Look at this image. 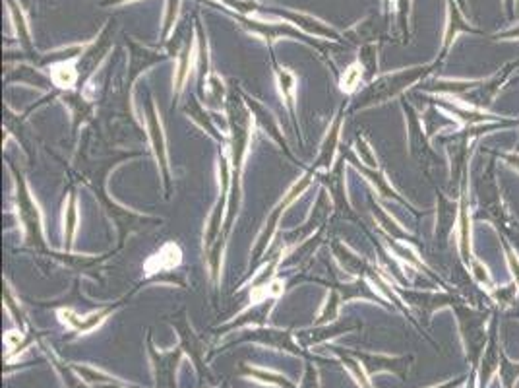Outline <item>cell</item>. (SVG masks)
Wrapping results in <instances>:
<instances>
[{
  "label": "cell",
  "mask_w": 519,
  "mask_h": 388,
  "mask_svg": "<svg viewBox=\"0 0 519 388\" xmlns=\"http://www.w3.org/2000/svg\"><path fill=\"white\" fill-rule=\"evenodd\" d=\"M229 121H231V194H229V213H227L225 231H223L225 237L231 231L233 222L241 206V173L244 157L248 154L252 126H254V115H252L251 107L237 96H233L229 103Z\"/></svg>",
  "instance_id": "cell-1"
},
{
  "label": "cell",
  "mask_w": 519,
  "mask_h": 388,
  "mask_svg": "<svg viewBox=\"0 0 519 388\" xmlns=\"http://www.w3.org/2000/svg\"><path fill=\"white\" fill-rule=\"evenodd\" d=\"M314 173H316L314 169H308V173L304 175V177H300L297 183L293 184L287 193L283 194V198L279 200V204L273 208V212H271V215H269L266 227H264L262 233H260L258 241H256V247H254V252H252V262H258L260 258L264 256V252L268 251V245L271 242V239H273L275 231H277V225H279V220H281V215H283L289 206L295 202L298 196H300V194L304 193L308 186H310V181H312Z\"/></svg>",
  "instance_id": "cell-2"
},
{
  "label": "cell",
  "mask_w": 519,
  "mask_h": 388,
  "mask_svg": "<svg viewBox=\"0 0 519 388\" xmlns=\"http://www.w3.org/2000/svg\"><path fill=\"white\" fill-rule=\"evenodd\" d=\"M16 175V202H18L19 222L24 225L26 231V242L33 247H43V222H41V212H39L37 202L33 200L31 191L24 181V177Z\"/></svg>",
  "instance_id": "cell-3"
},
{
  "label": "cell",
  "mask_w": 519,
  "mask_h": 388,
  "mask_svg": "<svg viewBox=\"0 0 519 388\" xmlns=\"http://www.w3.org/2000/svg\"><path fill=\"white\" fill-rule=\"evenodd\" d=\"M144 113H145V123H147V132H149L152 146H154L155 157H157V161H159V169H161V173H163L165 188H167V194H171L173 177H171V167H169V157H167V142H165L161 118H159V115H157V109H155V103L152 97H147V99H145Z\"/></svg>",
  "instance_id": "cell-4"
},
{
  "label": "cell",
  "mask_w": 519,
  "mask_h": 388,
  "mask_svg": "<svg viewBox=\"0 0 519 388\" xmlns=\"http://www.w3.org/2000/svg\"><path fill=\"white\" fill-rule=\"evenodd\" d=\"M149 355H152V361H154L157 388H176L174 371H176V365H179L181 355H183L181 348L176 351H169V353H157L154 346H152V342H149Z\"/></svg>",
  "instance_id": "cell-5"
},
{
  "label": "cell",
  "mask_w": 519,
  "mask_h": 388,
  "mask_svg": "<svg viewBox=\"0 0 519 388\" xmlns=\"http://www.w3.org/2000/svg\"><path fill=\"white\" fill-rule=\"evenodd\" d=\"M183 261V252L176 242H165L159 251L152 254L144 264L145 276H154V274H161V272H169L176 268Z\"/></svg>",
  "instance_id": "cell-6"
},
{
  "label": "cell",
  "mask_w": 519,
  "mask_h": 388,
  "mask_svg": "<svg viewBox=\"0 0 519 388\" xmlns=\"http://www.w3.org/2000/svg\"><path fill=\"white\" fill-rule=\"evenodd\" d=\"M116 309V305H107V307H101V309L97 310V312H91L89 317H78L74 310L70 309H62L58 310V317L60 320L68 324L70 328H74L78 334H86L89 330L97 328L103 320Z\"/></svg>",
  "instance_id": "cell-7"
},
{
  "label": "cell",
  "mask_w": 519,
  "mask_h": 388,
  "mask_svg": "<svg viewBox=\"0 0 519 388\" xmlns=\"http://www.w3.org/2000/svg\"><path fill=\"white\" fill-rule=\"evenodd\" d=\"M252 336H244V340H256L264 346L275 349H287L291 353H300V348L295 344L293 334L287 330H273V328H258L251 332Z\"/></svg>",
  "instance_id": "cell-8"
},
{
  "label": "cell",
  "mask_w": 519,
  "mask_h": 388,
  "mask_svg": "<svg viewBox=\"0 0 519 388\" xmlns=\"http://www.w3.org/2000/svg\"><path fill=\"white\" fill-rule=\"evenodd\" d=\"M341 121H343V116L341 113H337L336 118H334V123L329 126V130H327L326 138H324V142L320 146V154H318L316 164H314V171H318L320 167L322 169H331L334 167V157H336V150H337V142H339V130H341Z\"/></svg>",
  "instance_id": "cell-9"
},
{
  "label": "cell",
  "mask_w": 519,
  "mask_h": 388,
  "mask_svg": "<svg viewBox=\"0 0 519 388\" xmlns=\"http://www.w3.org/2000/svg\"><path fill=\"white\" fill-rule=\"evenodd\" d=\"M275 78H277V87L279 94L283 97V103L289 109L291 118L297 121V80L285 68H277Z\"/></svg>",
  "instance_id": "cell-10"
},
{
  "label": "cell",
  "mask_w": 519,
  "mask_h": 388,
  "mask_svg": "<svg viewBox=\"0 0 519 388\" xmlns=\"http://www.w3.org/2000/svg\"><path fill=\"white\" fill-rule=\"evenodd\" d=\"M78 80H80V72L72 60H62L51 67V82L60 89H72L78 84Z\"/></svg>",
  "instance_id": "cell-11"
},
{
  "label": "cell",
  "mask_w": 519,
  "mask_h": 388,
  "mask_svg": "<svg viewBox=\"0 0 519 388\" xmlns=\"http://www.w3.org/2000/svg\"><path fill=\"white\" fill-rule=\"evenodd\" d=\"M78 231V198L76 194L70 193L64 204V218H62V235H64V247L66 251L72 249L74 235Z\"/></svg>",
  "instance_id": "cell-12"
},
{
  "label": "cell",
  "mask_w": 519,
  "mask_h": 388,
  "mask_svg": "<svg viewBox=\"0 0 519 388\" xmlns=\"http://www.w3.org/2000/svg\"><path fill=\"white\" fill-rule=\"evenodd\" d=\"M351 355L363 365L365 371L368 373H378V371H397V363H403L401 359L394 358H384V355H370V353H358V351H351Z\"/></svg>",
  "instance_id": "cell-13"
},
{
  "label": "cell",
  "mask_w": 519,
  "mask_h": 388,
  "mask_svg": "<svg viewBox=\"0 0 519 388\" xmlns=\"http://www.w3.org/2000/svg\"><path fill=\"white\" fill-rule=\"evenodd\" d=\"M248 107H251L252 115L258 116V123L264 126V128H266V132H269V136H271V138H273L275 142H279V144L285 148V140H283V136L279 134L277 123H275V118H273V115L269 113L268 109L260 105L258 101H254V99H252V101H248Z\"/></svg>",
  "instance_id": "cell-14"
},
{
  "label": "cell",
  "mask_w": 519,
  "mask_h": 388,
  "mask_svg": "<svg viewBox=\"0 0 519 388\" xmlns=\"http://www.w3.org/2000/svg\"><path fill=\"white\" fill-rule=\"evenodd\" d=\"M192 72V48L186 47L179 55V62H176V72H174V96H181L184 89V84Z\"/></svg>",
  "instance_id": "cell-15"
},
{
  "label": "cell",
  "mask_w": 519,
  "mask_h": 388,
  "mask_svg": "<svg viewBox=\"0 0 519 388\" xmlns=\"http://www.w3.org/2000/svg\"><path fill=\"white\" fill-rule=\"evenodd\" d=\"M176 328L181 330V338H183V348H186V346H190V349H192V359H194V363H196V367L200 369V373L203 371V365H202V353H203V349L202 346H200V342H198V338L194 336V332L192 328L188 326V322L184 319H181V324H176Z\"/></svg>",
  "instance_id": "cell-16"
},
{
  "label": "cell",
  "mask_w": 519,
  "mask_h": 388,
  "mask_svg": "<svg viewBox=\"0 0 519 388\" xmlns=\"http://www.w3.org/2000/svg\"><path fill=\"white\" fill-rule=\"evenodd\" d=\"M242 373L246 377H252L260 380V382H266V385H273V387L279 388H295L293 382H289L287 377L283 375H277V373H269V371H262V369H251V367H242Z\"/></svg>",
  "instance_id": "cell-17"
},
{
  "label": "cell",
  "mask_w": 519,
  "mask_h": 388,
  "mask_svg": "<svg viewBox=\"0 0 519 388\" xmlns=\"http://www.w3.org/2000/svg\"><path fill=\"white\" fill-rule=\"evenodd\" d=\"M271 307H273L271 299H269V301L264 299L262 303H260V305L252 307L248 312L241 315V317H239V320H235V322H233L229 328H235V326H242V324H248V322H252V324H260L262 320L268 319V312H269V309H271Z\"/></svg>",
  "instance_id": "cell-18"
},
{
  "label": "cell",
  "mask_w": 519,
  "mask_h": 388,
  "mask_svg": "<svg viewBox=\"0 0 519 388\" xmlns=\"http://www.w3.org/2000/svg\"><path fill=\"white\" fill-rule=\"evenodd\" d=\"M361 80H363V64L361 62H353L343 72V76L339 80V87L345 94H353L356 87H358V84H361Z\"/></svg>",
  "instance_id": "cell-19"
},
{
  "label": "cell",
  "mask_w": 519,
  "mask_h": 388,
  "mask_svg": "<svg viewBox=\"0 0 519 388\" xmlns=\"http://www.w3.org/2000/svg\"><path fill=\"white\" fill-rule=\"evenodd\" d=\"M339 305H341V297H339V293L337 291H329V295H327L326 303H324V309L320 312V317H318L316 324H326V322H334L337 317V312H339Z\"/></svg>",
  "instance_id": "cell-20"
},
{
  "label": "cell",
  "mask_w": 519,
  "mask_h": 388,
  "mask_svg": "<svg viewBox=\"0 0 519 388\" xmlns=\"http://www.w3.org/2000/svg\"><path fill=\"white\" fill-rule=\"evenodd\" d=\"M356 154L361 155V161H365V164H368L370 167H374L376 169V159L374 154H372V148L366 144L365 138H358V140H356Z\"/></svg>",
  "instance_id": "cell-21"
},
{
  "label": "cell",
  "mask_w": 519,
  "mask_h": 388,
  "mask_svg": "<svg viewBox=\"0 0 519 388\" xmlns=\"http://www.w3.org/2000/svg\"><path fill=\"white\" fill-rule=\"evenodd\" d=\"M302 385L307 388H318V377H316V369L312 365H308L307 369V377L302 380Z\"/></svg>",
  "instance_id": "cell-22"
},
{
  "label": "cell",
  "mask_w": 519,
  "mask_h": 388,
  "mask_svg": "<svg viewBox=\"0 0 519 388\" xmlns=\"http://www.w3.org/2000/svg\"><path fill=\"white\" fill-rule=\"evenodd\" d=\"M453 385H455V382H453ZM453 385H444V387H440V388H452Z\"/></svg>",
  "instance_id": "cell-23"
},
{
  "label": "cell",
  "mask_w": 519,
  "mask_h": 388,
  "mask_svg": "<svg viewBox=\"0 0 519 388\" xmlns=\"http://www.w3.org/2000/svg\"><path fill=\"white\" fill-rule=\"evenodd\" d=\"M225 388H227V387H225Z\"/></svg>",
  "instance_id": "cell-24"
}]
</instances>
